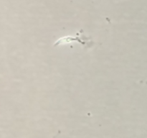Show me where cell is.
<instances>
[{
	"mask_svg": "<svg viewBox=\"0 0 147 138\" xmlns=\"http://www.w3.org/2000/svg\"><path fill=\"white\" fill-rule=\"evenodd\" d=\"M55 137H56V135H55V136H54V137H53V138H55Z\"/></svg>",
	"mask_w": 147,
	"mask_h": 138,
	"instance_id": "1",
	"label": "cell"
}]
</instances>
